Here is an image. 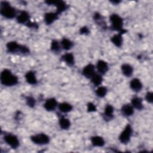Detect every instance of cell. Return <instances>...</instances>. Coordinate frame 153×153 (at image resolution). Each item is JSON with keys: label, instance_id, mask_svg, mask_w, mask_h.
I'll return each instance as SVG.
<instances>
[{"label": "cell", "instance_id": "obj_1", "mask_svg": "<svg viewBox=\"0 0 153 153\" xmlns=\"http://www.w3.org/2000/svg\"><path fill=\"white\" fill-rule=\"evenodd\" d=\"M1 82L5 86H13L18 83V78L14 75L9 69H5L1 73L0 76Z\"/></svg>", "mask_w": 153, "mask_h": 153}, {"label": "cell", "instance_id": "obj_2", "mask_svg": "<svg viewBox=\"0 0 153 153\" xmlns=\"http://www.w3.org/2000/svg\"><path fill=\"white\" fill-rule=\"evenodd\" d=\"M6 47L8 52L10 53H20L22 54H26L29 53V49L27 47L20 45L16 41L8 42L6 45Z\"/></svg>", "mask_w": 153, "mask_h": 153}, {"label": "cell", "instance_id": "obj_3", "mask_svg": "<svg viewBox=\"0 0 153 153\" xmlns=\"http://www.w3.org/2000/svg\"><path fill=\"white\" fill-rule=\"evenodd\" d=\"M1 14L7 19H13L17 16L15 8L12 7L8 2H1Z\"/></svg>", "mask_w": 153, "mask_h": 153}, {"label": "cell", "instance_id": "obj_4", "mask_svg": "<svg viewBox=\"0 0 153 153\" xmlns=\"http://www.w3.org/2000/svg\"><path fill=\"white\" fill-rule=\"evenodd\" d=\"M111 23V27L113 30L118 31L120 33L123 34L126 31L123 29V19L117 14H112L109 17Z\"/></svg>", "mask_w": 153, "mask_h": 153}, {"label": "cell", "instance_id": "obj_5", "mask_svg": "<svg viewBox=\"0 0 153 153\" xmlns=\"http://www.w3.org/2000/svg\"><path fill=\"white\" fill-rule=\"evenodd\" d=\"M31 141L36 145H43L50 142V137L45 133H38L30 136Z\"/></svg>", "mask_w": 153, "mask_h": 153}, {"label": "cell", "instance_id": "obj_6", "mask_svg": "<svg viewBox=\"0 0 153 153\" xmlns=\"http://www.w3.org/2000/svg\"><path fill=\"white\" fill-rule=\"evenodd\" d=\"M132 127L130 124H127L124 128V130L121 132L119 136V140L124 144L127 143L131 138L132 135Z\"/></svg>", "mask_w": 153, "mask_h": 153}, {"label": "cell", "instance_id": "obj_7", "mask_svg": "<svg viewBox=\"0 0 153 153\" xmlns=\"http://www.w3.org/2000/svg\"><path fill=\"white\" fill-rule=\"evenodd\" d=\"M4 140L5 142L13 149H16L18 148L20 144L18 137L14 134H5L4 137Z\"/></svg>", "mask_w": 153, "mask_h": 153}, {"label": "cell", "instance_id": "obj_8", "mask_svg": "<svg viewBox=\"0 0 153 153\" xmlns=\"http://www.w3.org/2000/svg\"><path fill=\"white\" fill-rule=\"evenodd\" d=\"M47 4L50 5H54L56 7V13L59 14L65 11L68 8L67 4L65 3V2L62 1H46L45 2Z\"/></svg>", "mask_w": 153, "mask_h": 153}, {"label": "cell", "instance_id": "obj_9", "mask_svg": "<svg viewBox=\"0 0 153 153\" xmlns=\"http://www.w3.org/2000/svg\"><path fill=\"white\" fill-rule=\"evenodd\" d=\"M82 74L85 78L91 79V77L96 74L94 66L92 64L87 65L82 69Z\"/></svg>", "mask_w": 153, "mask_h": 153}, {"label": "cell", "instance_id": "obj_10", "mask_svg": "<svg viewBox=\"0 0 153 153\" xmlns=\"http://www.w3.org/2000/svg\"><path fill=\"white\" fill-rule=\"evenodd\" d=\"M57 106V102L54 97H51L47 99L44 104V108L48 111H54Z\"/></svg>", "mask_w": 153, "mask_h": 153}, {"label": "cell", "instance_id": "obj_11", "mask_svg": "<svg viewBox=\"0 0 153 153\" xmlns=\"http://www.w3.org/2000/svg\"><path fill=\"white\" fill-rule=\"evenodd\" d=\"M96 68L98 71V73L102 75L105 74L109 69L108 63L103 60H99L97 61Z\"/></svg>", "mask_w": 153, "mask_h": 153}, {"label": "cell", "instance_id": "obj_12", "mask_svg": "<svg viewBox=\"0 0 153 153\" xmlns=\"http://www.w3.org/2000/svg\"><path fill=\"white\" fill-rule=\"evenodd\" d=\"M58 15L59 14L56 12H49L45 13L44 16V20L45 23L48 25L52 24L58 19Z\"/></svg>", "mask_w": 153, "mask_h": 153}, {"label": "cell", "instance_id": "obj_13", "mask_svg": "<svg viewBox=\"0 0 153 153\" xmlns=\"http://www.w3.org/2000/svg\"><path fill=\"white\" fill-rule=\"evenodd\" d=\"M142 83L138 78H133L130 82V87L133 91L139 92L142 90Z\"/></svg>", "mask_w": 153, "mask_h": 153}, {"label": "cell", "instance_id": "obj_14", "mask_svg": "<svg viewBox=\"0 0 153 153\" xmlns=\"http://www.w3.org/2000/svg\"><path fill=\"white\" fill-rule=\"evenodd\" d=\"M29 19V15L26 11H22L16 16V20L19 23L25 24L27 23Z\"/></svg>", "mask_w": 153, "mask_h": 153}, {"label": "cell", "instance_id": "obj_15", "mask_svg": "<svg viewBox=\"0 0 153 153\" xmlns=\"http://www.w3.org/2000/svg\"><path fill=\"white\" fill-rule=\"evenodd\" d=\"M25 79L26 82L31 85H35L37 83V79L35 72L32 71H27L25 74Z\"/></svg>", "mask_w": 153, "mask_h": 153}, {"label": "cell", "instance_id": "obj_16", "mask_svg": "<svg viewBox=\"0 0 153 153\" xmlns=\"http://www.w3.org/2000/svg\"><path fill=\"white\" fill-rule=\"evenodd\" d=\"M121 69L123 74L127 77L131 76L133 75V68L131 65L128 63L123 64L121 66Z\"/></svg>", "mask_w": 153, "mask_h": 153}, {"label": "cell", "instance_id": "obj_17", "mask_svg": "<svg viewBox=\"0 0 153 153\" xmlns=\"http://www.w3.org/2000/svg\"><path fill=\"white\" fill-rule=\"evenodd\" d=\"M91 142L94 147H102L105 145L104 139L100 136H94L91 137Z\"/></svg>", "mask_w": 153, "mask_h": 153}, {"label": "cell", "instance_id": "obj_18", "mask_svg": "<svg viewBox=\"0 0 153 153\" xmlns=\"http://www.w3.org/2000/svg\"><path fill=\"white\" fill-rule=\"evenodd\" d=\"M121 111L123 115L124 116L130 117L133 114L134 108L131 104H125L123 105L121 109Z\"/></svg>", "mask_w": 153, "mask_h": 153}, {"label": "cell", "instance_id": "obj_19", "mask_svg": "<svg viewBox=\"0 0 153 153\" xmlns=\"http://www.w3.org/2000/svg\"><path fill=\"white\" fill-rule=\"evenodd\" d=\"M62 60L65 62L68 65L72 66L75 63V59L73 54L66 53L62 56Z\"/></svg>", "mask_w": 153, "mask_h": 153}, {"label": "cell", "instance_id": "obj_20", "mask_svg": "<svg viewBox=\"0 0 153 153\" xmlns=\"http://www.w3.org/2000/svg\"><path fill=\"white\" fill-rule=\"evenodd\" d=\"M111 41L112 43L116 47H121L123 45V42L122 34L118 33V34H115L113 35L111 38Z\"/></svg>", "mask_w": 153, "mask_h": 153}, {"label": "cell", "instance_id": "obj_21", "mask_svg": "<svg viewBox=\"0 0 153 153\" xmlns=\"http://www.w3.org/2000/svg\"><path fill=\"white\" fill-rule=\"evenodd\" d=\"M131 105L133 107L138 110H141L143 109V106L142 103V99L139 97H134L131 99Z\"/></svg>", "mask_w": 153, "mask_h": 153}, {"label": "cell", "instance_id": "obj_22", "mask_svg": "<svg viewBox=\"0 0 153 153\" xmlns=\"http://www.w3.org/2000/svg\"><path fill=\"white\" fill-rule=\"evenodd\" d=\"M114 108L111 105H107L104 109L103 116L105 119L111 120L113 118L114 116Z\"/></svg>", "mask_w": 153, "mask_h": 153}, {"label": "cell", "instance_id": "obj_23", "mask_svg": "<svg viewBox=\"0 0 153 153\" xmlns=\"http://www.w3.org/2000/svg\"><path fill=\"white\" fill-rule=\"evenodd\" d=\"M58 108L61 112L68 113L72 109V106L68 102H62L58 105Z\"/></svg>", "mask_w": 153, "mask_h": 153}, {"label": "cell", "instance_id": "obj_24", "mask_svg": "<svg viewBox=\"0 0 153 153\" xmlns=\"http://www.w3.org/2000/svg\"><path fill=\"white\" fill-rule=\"evenodd\" d=\"M59 124L62 129L68 130L71 126V121L68 118L62 117L59 118Z\"/></svg>", "mask_w": 153, "mask_h": 153}, {"label": "cell", "instance_id": "obj_25", "mask_svg": "<svg viewBox=\"0 0 153 153\" xmlns=\"http://www.w3.org/2000/svg\"><path fill=\"white\" fill-rule=\"evenodd\" d=\"M91 82L96 87H99L100 85L103 81L102 75L99 73H96L90 79Z\"/></svg>", "mask_w": 153, "mask_h": 153}, {"label": "cell", "instance_id": "obj_26", "mask_svg": "<svg viewBox=\"0 0 153 153\" xmlns=\"http://www.w3.org/2000/svg\"><path fill=\"white\" fill-rule=\"evenodd\" d=\"M60 46L63 50L68 51L72 47L73 43L70 39L68 38H63L60 42Z\"/></svg>", "mask_w": 153, "mask_h": 153}, {"label": "cell", "instance_id": "obj_27", "mask_svg": "<svg viewBox=\"0 0 153 153\" xmlns=\"http://www.w3.org/2000/svg\"><path fill=\"white\" fill-rule=\"evenodd\" d=\"M108 92V89L106 87L104 86H99L96 90V94L99 97H105Z\"/></svg>", "mask_w": 153, "mask_h": 153}, {"label": "cell", "instance_id": "obj_28", "mask_svg": "<svg viewBox=\"0 0 153 153\" xmlns=\"http://www.w3.org/2000/svg\"><path fill=\"white\" fill-rule=\"evenodd\" d=\"M50 48L52 51L54 52V53H59L60 50V43H59L57 40H53L51 41V45H50Z\"/></svg>", "mask_w": 153, "mask_h": 153}, {"label": "cell", "instance_id": "obj_29", "mask_svg": "<svg viewBox=\"0 0 153 153\" xmlns=\"http://www.w3.org/2000/svg\"><path fill=\"white\" fill-rule=\"evenodd\" d=\"M26 102L27 106L30 108H33L36 104L35 99L32 96H27L26 98Z\"/></svg>", "mask_w": 153, "mask_h": 153}, {"label": "cell", "instance_id": "obj_30", "mask_svg": "<svg viewBox=\"0 0 153 153\" xmlns=\"http://www.w3.org/2000/svg\"><path fill=\"white\" fill-rule=\"evenodd\" d=\"M145 99L148 103H152L153 102V93L152 91H148L145 94Z\"/></svg>", "mask_w": 153, "mask_h": 153}, {"label": "cell", "instance_id": "obj_31", "mask_svg": "<svg viewBox=\"0 0 153 153\" xmlns=\"http://www.w3.org/2000/svg\"><path fill=\"white\" fill-rule=\"evenodd\" d=\"M87 111L89 112H93L96 111V107L94 104L90 102L87 104Z\"/></svg>", "mask_w": 153, "mask_h": 153}, {"label": "cell", "instance_id": "obj_32", "mask_svg": "<svg viewBox=\"0 0 153 153\" xmlns=\"http://www.w3.org/2000/svg\"><path fill=\"white\" fill-rule=\"evenodd\" d=\"M79 32H80L81 34H82V35H87L90 32L88 28L86 26H83V27H81Z\"/></svg>", "mask_w": 153, "mask_h": 153}]
</instances>
